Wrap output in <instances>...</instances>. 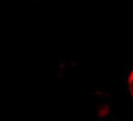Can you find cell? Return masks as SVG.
I'll use <instances>...</instances> for the list:
<instances>
[{"label":"cell","instance_id":"obj_1","mask_svg":"<svg viewBox=\"0 0 133 121\" xmlns=\"http://www.w3.org/2000/svg\"><path fill=\"white\" fill-rule=\"evenodd\" d=\"M90 97L92 115L96 120L112 119L117 112V100L112 90L104 83H96L91 87Z\"/></svg>","mask_w":133,"mask_h":121},{"label":"cell","instance_id":"obj_2","mask_svg":"<svg viewBox=\"0 0 133 121\" xmlns=\"http://www.w3.org/2000/svg\"><path fill=\"white\" fill-rule=\"evenodd\" d=\"M122 87L127 100L133 104V63L124 68L122 74Z\"/></svg>","mask_w":133,"mask_h":121},{"label":"cell","instance_id":"obj_3","mask_svg":"<svg viewBox=\"0 0 133 121\" xmlns=\"http://www.w3.org/2000/svg\"><path fill=\"white\" fill-rule=\"evenodd\" d=\"M21 1H33V2H43V1H49V0H21Z\"/></svg>","mask_w":133,"mask_h":121}]
</instances>
